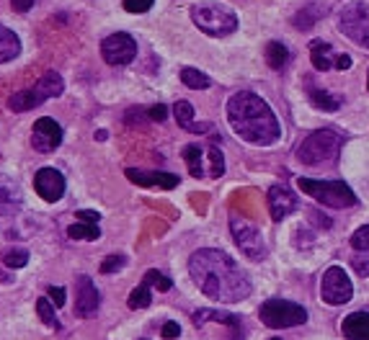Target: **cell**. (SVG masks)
Returning a JSON list of instances; mask_svg holds the SVG:
<instances>
[{
	"instance_id": "cell-1",
	"label": "cell",
	"mask_w": 369,
	"mask_h": 340,
	"mask_svg": "<svg viewBox=\"0 0 369 340\" xmlns=\"http://www.w3.org/2000/svg\"><path fill=\"white\" fill-rule=\"evenodd\" d=\"M189 273L194 284L199 286V292L220 304H238L248 299L253 292L248 273L225 250H217V247H201L192 253Z\"/></svg>"
},
{
	"instance_id": "cell-2",
	"label": "cell",
	"mask_w": 369,
	"mask_h": 340,
	"mask_svg": "<svg viewBox=\"0 0 369 340\" xmlns=\"http://www.w3.org/2000/svg\"><path fill=\"white\" fill-rule=\"evenodd\" d=\"M227 121L243 142L253 147H271L279 142L281 127L271 106L250 90H238L227 101Z\"/></svg>"
},
{
	"instance_id": "cell-3",
	"label": "cell",
	"mask_w": 369,
	"mask_h": 340,
	"mask_svg": "<svg viewBox=\"0 0 369 340\" xmlns=\"http://www.w3.org/2000/svg\"><path fill=\"white\" fill-rule=\"evenodd\" d=\"M341 144H344V137L333 132V129H318L313 135H307L302 142L297 144L295 150V158L302 163V165H330L336 163L338 155H341Z\"/></svg>"
},
{
	"instance_id": "cell-4",
	"label": "cell",
	"mask_w": 369,
	"mask_h": 340,
	"mask_svg": "<svg viewBox=\"0 0 369 340\" xmlns=\"http://www.w3.org/2000/svg\"><path fill=\"white\" fill-rule=\"evenodd\" d=\"M297 189L307 196H313L318 204L330 209H351L359 204L351 186L344 181H315V178H297Z\"/></svg>"
},
{
	"instance_id": "cell-5",
	"label": "cell",
	"mask_w": 369,
	"mask_h": 340,
	"mask_svg": "<svg viewBox=\"0 0 369 340\" xmlns=\"http://www.w3.org/2000/svg\"><path fill=\"white\" fill-rule=\"evenodd\" d=\"M192 21L207 36H230L238 32L235 11L220 6V3H196L192 8Z\"/></svg>"
},
{
	"instance_id": "cell-6",
	"label": "cell",
	"mask_w": 369,
	"mask_h": 340,
	"mask_svg": "<svg viewBox=\"0 0 369 340\" xmlns=\"http://www.w3.org/2000/svg\"><path fill=\"white\" fill-rule=\"evenodd\" d=\"M62 90H65V80L60 78L57 72H44V75L36 80L34 88H26V90H18V93L11 95L8 109L16 111V114H24V111H32L36 109V106H41V103L49 101V98L62 95Z\"/></svg>"
},
{
	"instance_id": "cell-7",
	"label": "cell",
	"mask_w": 369,
	"mask_h": 340,
	"mask_svg": "<svg viewBox=\"0 0 369 340\" xmlns=\"http://www.w3.org/2000/svg\"><path fill=\"white\" fill-rule=\"evenodd\" d=\"M258 320L271 327V330H284V327H300L307 322V309L297 301L289 299H266L258 309Z\"/></svg>"
},
{
	"instance_id": "cell-8",
	"label": "cell",
	"mask_w": 369,
	"mask_h": 340,
	"mask_svg": "<svg viewBox=\"0 0 369 340\" xmlns=\"http://www.w3.org/2000/svg\"><path fill=\"white\" fill-rule=\"evenodd\" d=\"M338 29L346 39L356 47L369 49V6L367 3H349L338 13Z\"/></svg>"
},
{
	"instance_id": "cell-9",
	"label": "cell",
	"mask_w": 369,
	"mask_h": 340,
	"mask_svg": "<svg viewBox=\"0 0 369 340\" xmlns=\"http://www.w3.org/2000/svg\"><path fill=\"white\" fill-rule=\"evenodd\" d=\"M230 232H233V240L238 243L241 253L246 255L248 261H264L266 255H269L261 232H258L256 224H250L248 219L233 217V219H230Z\"/></svg>"
},
{
	"instance_id": "cell-10",
	"label": "cell",
	"mask_w": 369,
	"mask_h": 340,
	"mask_svg": "<svg viewBox=\"0 0 369 340\" xmlns=\"http://www.w3.org/2000/svg\"><path fill=\"white\" fill-rule=\"evenodd\" d=\"M354 297V284L344 266H328L321 278V299L326 304H346Z\"/></svg>"
},
{
	"instance_id": "cell-11",
	"label": "cell",
	"mask_w": 369,
	"mask_h": 340,
	"mask_svg": "<svg viewBox=\"0 0 369 340\" xmlns=\"http://www.w3.org/2000/svg\"><path fill=\"white\" fill-rule=\"evenodd\" d=\"M101 57L109 64H129L137 57V41L127 32L109 34L101 41Z\"/></svg>"
},
{
	"instance_id": "cell-12",
	"label": "cell",
	"mask_w": 369,
	"mask_h": 340,
	"mask_svg": "<svg viewBox=\"0 0 369 340\" xmlns=\"http://www.w3.org/2000/svg\"><path fill=\"white\" fill-rule=\"evenodd\" d=\"M60 144H62V127L52 116H41L32 129V147L41 155H49Z\"/></svg>"
},
{
	"instance_id": "cell-13",
	"label": "cell",
	"mask_w": 369,
	"mask_h": 340,
	"mask_svg": "<svg viewBox=\"0 0 369 340\" xmlns=\"http://www.w3.org/2000/svg\"><path fill=\"white\" fill-rule=\"evenodd\" d=\"M98 304H101V294L93 286V278L78 276V281H75V315L90 320L98 315Z\"/></svg>"
},
{
	"instance_id": "cell-14",
	"label": "cell",
	"mask_w": 369,
	"mask_h": 340,
	"mask_svg": "<svg viewBox=\"0 0 369 340\" xmlns=\"http://www.w3.org/2000/svg\"><path fill=\"white\" fill-rule=\"evenodd\" d=\"M65 186H67L65 175L60 170H55V168H39L34 173V191L49 204H55V201H60L65 196Z\"/></svg>"
},
{
	"instance_id": "cell-15",
	"label": "cell",
	"mask_w": 369,
	"mask_h": 340,
	"mask_svg": "<svg viewBox=\"0 0 369 340\" xmlns=\"http://www.w3.org/2000/svg\"><path fill=\"white\" fill-rule=\"evenodd\" d=\"M129 181L135 186H142V189H163V191H170L176 189L181 178L176 173H161V170H137V168H127L124 170Z\"/></svg>"
},
{
	"instance_id": "cell-16",
	"label": "cell",
	"mask_w": 369,
	"mask_h": 340,
	"mask_svg": "<svg viewBox=\"0 0 369 340\" xmlns=\"http://www.w3.org/2000/svg\"><path fill=\"white\" fill-rule=\"evenodd\" d=\"M297 209H300L297 196H295L287 186L274 183L271 189H269V212H271V219L274 222H284L289 214H295Z\"/></svg>"
},
{
	"instance_id": "cell-17",
	"label": "cell",
	"mask_w": 369,
	"mask_h": 340,
	"mask_svg": "<svg viewBox=\"0 0 369 340\" xmlns=\"http://www.w3.org/2000/svg\"><path fill=\"white\" fill-rule=\"evenodd\" d=\"M194 325L196 327H204V322L207 320H215V322H222V325H230L235 332V340H243V335H246V325H243V320L238 315H233V312H225V309H199V312H194L192 315Z\"/></svg>"
},
{
	"instance_id": "cell-18",
	"label": "cell",
	"mask_w": 369,
	"mask_h": 340,
	"mask_svg": "<svg viewBox=\"0 0 369 340\" xmlns=\"http://www.w3.org/2000/svg\"><path fill=\"white\" fill-rule=\"evenodd\" d=\"M341 332L346 340H369V312H351L344 317Z\"/></svg>"
},
{
	"instance_id": "cell-19",
	"label": "cell",
	"mask_w": 369,
	"mask_h": 340,
	"mask_svg": "<svg viewBox=\"0 0 369 340\" xmlns=\"http://www.w3.org/2000/svg\"><path fill=\"white\" fill-rule=\"evenodd\" d=\"M21 209V193L8 178H0V219L13 217Z\"/></svg>"
},
{
	"instance_id": "cell-20",
	"label": "cell",
	"mask_w": 369,
	"mask_h": 340,
	"mask_svg": "<svg viewBox=\"0 0 369 340\" xmlns=\"http://www.w3.org/2000/svg\"><path fill=\"white\" fill-rule=\"evenodd\" d=\"M173 116H176L178 127L192 132V135H201V132H212V124H194V106L189 101L173 103Z\"/></svg>"
},
{
	"instance_id": "cell-21",
	"label": "cell",
	"mask_w": 369,
	"mask_h": 340,
	"mask_svg": "<svg viewBox=\"0 0 369 340\" xmlns=\"http://www.w3.org/2000/svg\"><path fill=\"white\" fill-rule=\"evenodd\" d=\"M323 13H326L323 6H318V3H307V6H302V8L292 16V26L300 29V32H307V29H313V26L321 21Z\"/></svg>"
},
{
	"instance_id": "cell-22",
	"label": "cell",
	"mask_w": 369,
	"mask_h": 340,
	"mask_svg": "<svg viewBox=\"0 0 369 340\" xmlns=\"http://www.w3.org/2000/svg\"><path fill=\"white\" fill-rule=\"evenodd\" d=\"M310 60H313L315 70L321 72L336 67V55H333V47H330L328 41H313L310 44Z\"/></svg>"
},
{
	"instance_id": "cell-23",
	"label": "cell",
	"mask_w": 369,
	"mask_h": 340,
	"mask_svg": "<svg viewBox=\"0 0 369 340\" xmlns=\"http://www.w3.org/2000/svg\"><path fill=\"white\" fill-rule=\"evenodd\" d=\"M18 55H21V39L11 29L0 26V64L16 60Z\"/></svg>"
},
{
	"instance_id": "cell-24",
	"label": "cell",
	"mask_w": 369,
	"mask_h": 340,
	"mask_svg": "<svg viewBox=\"0 0 369 340\" xmlns=\"http://www.w3.org/2000/svg\"><path fill=\"white\" fill-rule=\"evenodd\" d=\"M67 238L70 240H98L101 238V227L96 222H83V219H75L67 227Z\"/></svg>"
},
{
	"instance_id": "cell-25",
	"label": "cell",
	"mask_w": 369,
	"mask_h": 340,
	"mask_svg": "<svg viewBox=\"0 0 369 340\" xmlns=\"http://www.w3.org/2000/svg\"><path fill=\"white\" fill-rule=\"evenodd\" d=\"M307 98H310V103H313L318 111H338L341 109V98H336V95H330L328 90H321V88H310L307 90Z\"/></svg>"
},
{
	"instance_id": "cell-26",
	"label": "cell",
	"mask_w": 369,
	"mask_h": 340,
	"mask_svg": "<svg viewBox=\"0 0 369 340\" xmlns=\"http://www.w3.org/2000/svg\"><path fill=\"white\" fill-rule=\"evenodd\" d=\"M36 315H39V320L47 325V327L62 330V322H60V317H57L55 312V301L49 299V297H39V299H36Z\"/></svg>"
},
{
	"instance_id": "cell-27",
	"label": "cell",
	"mask_w": 369,
	"mask_h": 340,
	"mask_svg": "<svg viewBox=\"0 0 369 340\" xmlns=\"http://www.w3.org/2000/svg\"><path fill=\"white\" fill-rule=\"evenodd\" d=\"M287 62H289V49L281 41H269L266 44V64L271 70H281Z\"/></svg>"
},
{
	"instance_id": "cell-28",
	"label": "cell",
	"mask_w": 369,
	"mask_h": 340,
	"mask_svg": "<svg viewBox=\"0 0 369 340\" xmlns=\"http://www.w3.org/2000/svg\"><path fill=\"white\" fill-rule=\"evenodd\" d=\"M153 286L147 284V281H142V284L137 286L135 292L129 294L127 299V307L129 309H147L150 304H153V292H150Z\"/></svg>"
},
{
	"instance_id": "cell-29",
	"label": "cell",
	"mask_w": 369,
	"mask_h": 340,
	"mask_svg": "<svg viewBox=\"0 0 369 340\" xmlns=\"http://www.w3.org/2000/svg\"><path fill=\"white\" fill-rule=\"evenodd\" d=\"M181 155H184L186 165H189V173H192V178H204V168H201V147H199V144H186Z\"/></svg>"
},
{
	"instance_id": "cell-30",
	"label": "cell",
	"mask_w": 369,
	"mask_h": 340,
	"mask_svg": "<svg viewBox=\"0 0 369 340\" xmlns=\"http://www.w3.org/2000/svg\"><path fill=\"white\" fill-rule=\"evenodd\" d=\"M181 80H184V86L192 88V90H207V88L212 86V78L199 70H194V67H184V70H181Z\"/></svg>"
},
{
	"instance_id": "cell-31",
	"label": "cell",
	"mask_w": 369,
	"mask_h": 340,
	"mask_svg": "<svg viewBox=\"0 0 369 340\" xmlns=\"http://www.w3.org/2000/svg\"><path fill=\"white\" fill-rule=\"evenodd\" d=\"M26 263H29V250H24V247H13V250H8V253L3 255V266L11 271L24 268Z\"/></svg>"
},
{
	"instance_id": "cell-32",
	"label": "cell",
	"mask_w": 369,
	"mask_h": 340,
	"mask_svg": "<svg viewBox=\"0 0 369 340\" xmlns=\"http://www.w3.org/2000/svg\"><path fill=\"white\" fill-rule=\"evenodd\" d=\"M209 160H212V170H209V178H220L225 175V158H222V150L217 147V142L209 144Z\"/></svg>"
},
{
	"instance_id": "cell-33",
	"label": "cell",
	"mask_w": 369,
	"mask_h": 340,
	"mask_svg": "<svg viewBox=\"0 0 369 340\" xmlns=\"http://www.w3.org/2000/svg\"><path fill=\"white\" fill-rule=\"evenodd\" d=\"M142 281H147V284L153 286V289H158V292H170V289H173V281H170L168 276H166V273H161V271H147V273H145V278Z\"/></svg>"
},
{
	"instance_id": "cell-34",
	"label": "cell",
	"mask_w": 369,
	"mask_h": 340,
	"mask_svg": "<svg viewBox=\"0 0 369 340\" xmlns=\"http://www.w3.org/2000/svg\"><path fill=\"white\" fill-rule=\"evenodd\" d=\"M351 247L356 250V253H364L369 255V224H364V227H359V230L351 235Z\"/></svg>"
},
{
	"instance_id": "cell-35",
	"label": "cell",
	"mask_w": 369,
	"mask_h": 340,
	"mask_svg": "<svg viewBox=\"0 0 369 340\" xmlns=\"http://www.w3.org/2000/svg\"><path fill=\"white\" fill-rule=\"evenodd\" d=\"M127 266V258L124 255H106L104 261H101V273H114V271H119V268H124Z\"/></svg>"
},
{
	"instance_id": "cell-36",
	"label": "cell",
	"mask_w": 369,
	"mask_h": 340,
	"mask_svg": "<svg viewBox=\"0 0 369 340\" xmlns=\"http://www.w3.org/2000/svg\"><path fill=\"white\" fill-rule=\"evenodd\" d=\"M155 0H124V11L127 13H147L153 8Z\"/></svg>"
},
{
	"instance_id": "cell-37",
	"label": "cell",
	"mask_w": 369,
	"mask_h": 340,
	"mask_svg": "<svg viewBox=\"0 0 369 340\" xmlns=\"http://www.w3.org/2000/svg\"><path fill=\"white\" fill-rule=\"evenodd\" d=\"M351 266H354V271H356L359 276H364V278L369 276V255H364V253H356V250H354Z\"/></svg>"
},
{
	"instance_id": "cell-38",
	"label": "cell",
	"mask_w": 369,
	"mask_h": 340,
	"mask_svg": "<svg viewBox=\"0 0 369 340\" xmlns=\"http://www.w3.org/2000/svg\"><path fill=\"white\" fill-rule=\"evenodd\" d=\"M166 116H168V109L163 103H155V106L147 109V119L150 121H166Z\"/></svg>"
},
{
	"instance_id": "cell-39",
	"label": "cell",
	"mask_w": 369,
	"mask_h": 340,
	"mask_svg": "<svg viewBox=\"0 0 369 340\" xmlns=\"http://www.w3.org/2000/svg\"><path fill=\"white\" fill-rule=\"evenodd\" d=\"M161 335L166 340H173V338H178V335H181V325L178 322H166L161 327Z\"/></svg>"
},
{
	"instance_id": "cell-40",
	"label": "cell",
	"mask_w": 369,
	"mask_h": 340,
	"mask_svg": "<svg viewBox=\"0 0 369 340\" xmlns=\"http://www.w3.org/2000/svg\"><path fill=\"white\" fill-rule=\"evenodd\" d=\"M47 297L55 301V307L65 304V289H60V286H47Z\"/></svg>"
},
{
	"instance_id": "cell-41",
	"label": "cell",
	"mask_w": 369,
	"mask_h": 340,
	"mask_svg": "<svg viewBox=\"0 0 369 340\" xmlns=\"http://www.w3.org/2000/svg\"><path fill=\"white\" fill-rule=\"evenodd\" d=\"M34 3H36V0H11V6H13L16 13H29V11L34 8Z\"/></svg>"
},
{
	"instance_id": "cell-42",
	"label": "cell",
	"mask_w": 369,
	"mask_h": 340,
	"mask_svg": "<svg viewBox=\"0 0 369 340\" xmlns=\"http://www.w3.org/2000/svg\"><path fill=\"white\" fill-rule=\"evenodd\" d=\"M310 219L315 222V227H321V230H330V219L326 214L321 212H310Z\"/></svg>"
},
{
	"instance_id": "cell-43",
	"label": "cell",
	"mask_w": 369,
	"mask_h": 340,
	"mask_svg": "<svg viewBox=\"0 0 369 340\" xmlns=\"http://www.w3.org/2000/svg\"><path fill=\"white\" fill-rule=\"evenodd\" d=\"M75 219H83V222H101V214L98 212H90V209H81V212L75 214Z\"/></svg>"
},
{
	"instance_id": "cell-44",
	"label": "cell",
	"mask_w": 369,
	"mask_h": 340,
	"mask_svg": "<svg viewBox=\"0 0 369 340\" xmlns=\"http://www.w3.org/2000/svg\"><path fill=\"white\" fill-rule=\"evenodd\" d=\"M354 64V60L349 55H336V70H349Z\"/></svg>"
},
{
	"instance_id": "cell-45",
	"label": "cell",
	"mask_w": 369,
	"mask_h": 340,
	"mask_svg": "<svg viewBox=\"0 0 369 340\" xmlns=\"http://www.w3.org/2000/svg\"><path fill=\"white\" fill-rule=\"evenodd\" d=\"M269 340H281V338H269Z\"/></svg>"
},
{
	"instance_id": "cell-46",
	"label": "cell",
	"mask_w": 369,
	"mask_h": 340,
	"mask_svg": "<svg viewBox=\"0 0 369 340\" xmlns=\"http://www.w3.org/2000/svg\"><path fill=\"white\" fill-rule=\"evenodd\" d=\"M367 88H369V80H367Z\"/></svg>"
}]
</instances>
